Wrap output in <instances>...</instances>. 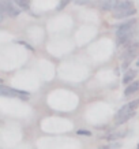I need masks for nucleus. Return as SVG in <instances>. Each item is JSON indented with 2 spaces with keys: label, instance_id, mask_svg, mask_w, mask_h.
<instances>
[{
  "label": "nucleus",
  "instance_id": "f257e3e1",
  "mask_svg": "<svg viewBox=\"0 0 139 149\" xmlns=\"http://www.w3.org/2000/svg\"><path fill=\"white\" fill-rule=\"evenodd\" d=\"M0 93H1V96L17 97V99H21L22 101H26L29 99V96H30V93L26 91H19V89H14V88H6L4 85L0 86Z\"/></svg>",
  "mask_w": 139,
  "mask_h": 149
},
{
  "label": "nucleus",
  "instance_id": "f03ea898",
  "mask_svg": "<svg viewBox=\"0 0 139 149\" xmlns=\"http://www.w3.org/2000/svg\"><path fill=\"white\" fill-rule=\"evenodd\" d=\"M136 23L138 21L136 19H130V21H127L124 23H120V25H117L116 26V36L120 37L123 34H126V33H130V32H134L135 26H136Z\"/></svg>",
  "mask_w": 139,
  "mask_h": 149
},
{
  "label": "nucleus",
  "instance_id": "7ed1b4c3",
  "mask_svg": "<svg viewBox=\"0 0 139 149\" xmlns=\"http://www.w3.org/2000/svg\"><path fill=\"white\" fill-rule=\"evenodd\" d=\"M1 13H4L6 15H8L11 18H15L21 14V10L18 7H15L14 3H11L8 0H3L1 1Z\"/></svg>",
  "mask_w": 139,
  "mask_h": 149
},
{
  "label": "nucleus",
  "instance_id": "20e7f679",
  "mask_svg": "<svg viewBox=\"0 0 139 149\" xmlns=\"http://www.w3.org/2000/svg\"><path fill=\"white\" fill-rule=\"evenodd\" d=\"M138 51H139V42L136 41V42H132L131 45H128L126 48V51L121 54L120 59L121 60H126V59L128 58H132V56H136V54H138Z\"/></svg>",
  "mask_w": 139,
  "mask_h": 149
},
{
  "label": "nucleus",
  "instance_id": "39448f33",
  "mask_svg": "<svg viewBox=\"0 0 139 149\" xmlns=\"http://www.w3.org/2000/svg\"><path fill=\"white\" fill-rule=\"evenodd\" d=\"M138 75V70H134V68H131V70H128V71L124 72V75H123V79H121V82L124 84V85H130V84H132L135 79V77Z\"/></svg>",
  "mask_w": 139,
  "mask_h": 149
},
{
  "label": "nucleus",
  "instance_id": "423d86ee",
  "mask_svg": "<svg viewBox=\"0 0 139 149\" xmlns=\"http://www.w3.org/2000/svg\"><path fill=\"white\" fill-rule=\"evenodd\" d=\"M131 8H135L132 0H123V1L117 3L113 11L115 13H120V11H126V10H131Z\"/></svg>",
  "mask_w": 139,
  "mask_h": 149
},
{
  "label": "nucleus",
  "instance_id": "0eeeda50",
  "mask_svg": "<svg viewBox=\"0 0 139 149\" xmlns=\"http://www.w3.org/2000/svg\"><path fill=\"white\" fill-rule=\"evenodd\" d=\"M127 136V131H115V133H108V134H104L101 136L102 140H106V141H115V140H119V138H123V137Z\"/></svg>",
  "mask_w": 139,
  "mask_h": 149
},
{
  "label": "nucleus",
  "instance_id": "6e6552de",
  "mask_svg": "<svg viewBox=\"0 0 139 149\" xmlns=\"http://www.w3.org/2000/svg\"><path fill=\"white\" fill-rule=\"evenodd\" d=\"M136 14V8H131V10H126V11H120V13H115L113 14V18L115 19H124L128 17H134Z\"/></svg>",
  "mask_w": 139,
  "mask_h": 149
},
{
  "label": "nucleus",
  "instance_id": "1a4fd4ad",
  "mask_svg": "<svg viewBox=\"0 0 139 149\" xmlns=\"http://www.w3.org/2000/svg\"><path fill=\"white\" fill-rule=\"evenodd\" d=\"M138 91H139V81L136 79V81H134L132 84H130V85L124 89V96H126V97H128V96L136 93Z\"/></svg>",
  "mask_w": 139,
  "mask_h": 149
},
{
  "label": "nucleus",
  "instance_id": "9d476101",
  "mask_svg": "<svg viewBox=\"0 0 139 149\" xmlns=\"http://www.w3.org/2000/svg\"><path fill=\"white\" fill-rule=\"evenodd\" d=\"M8 1L17 4V7H18L21 11H27V10L30 8V1H29V0H8Z\"/></svg>",
  "mask_w": 139,
  "mask_h": 149
},
{
  "label": "nucleus",
  "instance_id": "9b49d317",
  "mask_svg": "<svg viewBox=\"0 0 139 149\" xmlns=\"http://www.w3.org/2000/svg\"><path fill=\"white\" fill-rule=\"evenodd\" d=\"M135 115H136V111H130V112H127L126 115H123V116L120 118V119H117V120H115V125L116 126H120V125H124L126 122H128L131 118H134Z\"/></svg>",
  "mask_w": 139,
  "mask_h": 149
},
{
  "label": "nucleus",
  "instance_id": "f8f14e48",
  "mask_svg": "<svg viewBox=\"0 0 139 149\" xmlns=\"http://www.w3.org/2000/svg\"><path fill=\"white\" fill-rule=\"evenodd\" d=\"M117 3H119L117 0H104L102 3H101V8L104 11H112V10H115Z\"/></svg>",
  "mask_w": 139,
  "mask_h": 149
},
{
  "label": "nucleus",
  "instance_id": "ddd939ff",
  "mask_svg": "<svg viewBox=\"0 0 139 149\" xmlns=\"http://www.w3.org/2000/svg\"><path fill=\"white\" fill-rule=\"evenodd\" d=\"M131 109H130V107H128V104H124L123 107H121L119 111L116 112V115H115V120H117V119H120L123 115H126L127 112H130Z\"/></svg>",
  "mask_w": 139,
  "mask_h": 149
},
{
  "label": "nucleus",
  "instance_id": "4468645a",
  "mask_svg": "<svg viewBox=\"0 0 139 149\" xmlns=\"http://www.w3.org/2000/svg\"><path fill=\"white\" fill-rule=\"evenodd\" d=\"M134 59H135V56H132V58H128V59H126V60H123L121 70H123V71H128V66H130V64L134 62Z\"/></svg>",
  "mask_w": 139,
  "mask_h": 149
},
{
  "label": "nucleus",
  "instance_id": "2eb2a0df",
  "mask_svg": "<svg viewBox=\"0 0 139 149\" xmlns=\"http://www.w3.org/2000/svg\"><path fill=\"white\" fill-rule=\"evenodd\" d=\"M71 1L72 0H60V1H59V4H57V7H56V10H57V11H62V10H63L67 4H70Z\"/></svg>",
  "mask_w": 139,
  "mask_h": 149
},
{
  "label": "nucleus",
  "instance_id": "dca6fc26",
  "mask_svg": "<svg viewBox=\"0 0 139 149\" xmlns=\"http://www.w3.org/2000/svg\"><path fill=\"white\" fill-rule=\"evenodd\" d=\"M128 107H130L131 111H135V109L139 107V99H135V100H132V101H130V103H128Z\"/></svg>",
  "mask_w": 139,
  "mask_h": 149
},
{
  "label": "nucleus",
  "instance_id": "f3484780",
  "mask_svg": "<svg viewBox=\"0 0 139 149\" xmlns=\"http://www.w3.org/2000/svg\"><path fill=\"white\" fill-rule=\"evenodd\" d=\"M76 134H78V136H82V137H91L93 136V133H91V131L90 130H76Z\"/></svg>",
  "mask_w": 139,
  "mask_h": 149
},
{
  "label": "nucleus",
  "instance_id": "a211bd4d",
  "mask_svg": "<svg viewBox=\"0 0 139 149\" xmlns=\"http://www.w3.org/2000/svg\"><path fill=\"white\" fill-rule=\"evenodd\" d=\"M18 44H19V45H22V47H25V48H27L29 51H33V52H34V48H33V47L30 45V44H27V42H25V41L19 40V41H18Z\"/></svg>",
  "mask_w": 139,
  "mask_h": 149
},
{
  "label": "nucleus",
  "instance_id": "6ab92c4d",
  "mask_svg": "<svg viewBox=\"0 0 139 149\" xmlns=\"http://www.w3.org/2000/svg\"><path fill=\"white\" fill-rule=\"evenodd\" d=\"M89 0H75V4H85Z\"/></svg>",
  "mask_w": 139,
  "mask_h": 149
},
{
  "label": "nucleus",
  "instance_id": "aec40b11",
  "mask_svg": "<svg viewBox=\"0 0 139 149\" xmlns=\"http://www.w3.org/2000/svg\"><path fill=\"white\" fill-rule=\"evenodd\" d=\"M136 67H139V59L136 60Z\"/></svg>",
  "mask_w": 139,
  "mask_h": 149
},
{
  "label": "nucleus",
  "instance_id": "412c9836",
  "mask_svg": "<svg viewBox=\"0 0 139 149\" xmlns=\"http://www.w3.org/2000/svg\"><path fill=\"white\" fill-rule=\"evenodd\" d=\"M136 149H139V142H138V146H136Z\"/></svg>",
  "mask_w": 139,
  "mask_h": 149
}]
</instances>
